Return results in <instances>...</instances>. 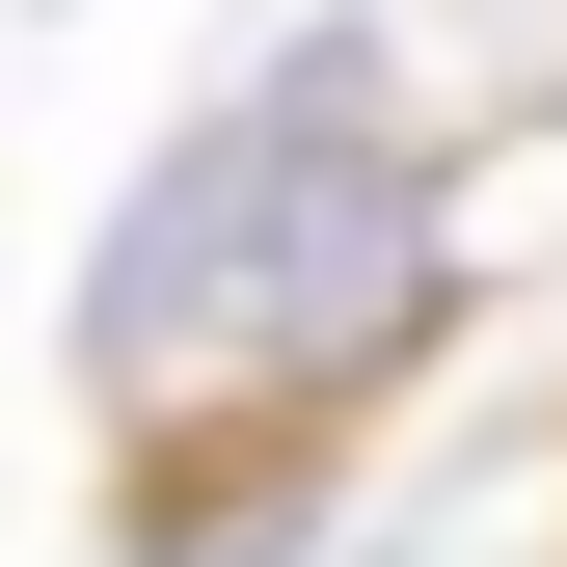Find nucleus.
Returning <instances> with one entry per match:
<instances>
[{"instance_id":"obj_1","label":"nucleus","mask_w":567,"mask_h":567,"mask_svg":"<svg viewBox=\"0 0 567 567\" xmlns=\"http://www.w3.org/2000/svg\"><path fill=\"white\" fill-rule=\"evenodd\" d=\"M433 324V189L351 163V54L244 82L189 163H135V217L82 270V379L163 405V379H351V351Z\"/></svg>"}]
</instances>
